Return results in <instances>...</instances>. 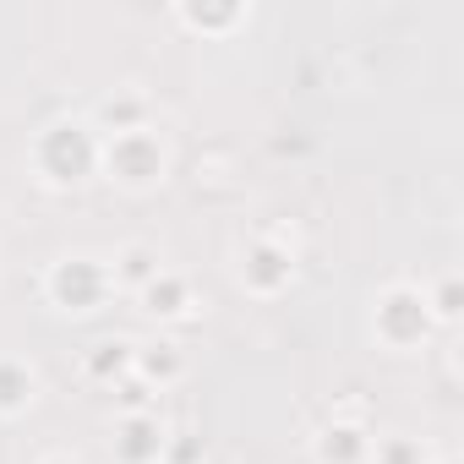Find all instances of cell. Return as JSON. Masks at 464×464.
<instances>
[{
    "instance_id": "11",
    "label": "cell",
    "mask_w": 464,
    "mask_h": 464,
    "mask_svg": "<svg viewBox=\"0 0 464 464\" xmlns=\"http://www.w3.org/2000/svg\"><path fill=\"white\" fill-rule=\"evenodd\" d=\"M126 279H153V257L148 252H131L126 257Z\"/></svg>"
},
{
    "instance_id": "8",
    "label": "cell",
    "mask_w": 464,
    "mask_h": 464,
    "mask_svg": "<svg viewBox=\"0 0 464 464\" xmlns=\"http://www.w3.org/2000/svg\"><path fill=\"white\" fill-rule=\"evenodd\" d=\"M180 295H186V290H180L175 279H153V285H148V301H153V312H180Z\"/></svg>"
},
{
    "instance_id": "5",
    "label": "cell",
    "mask_w": 464,
    "mask_h": 464,
    "mask_svg": "<svg viewBox=\"0 0 464 464\" xmlns=\"http://www.w3.org/2000/svg\"><path fill=\"white\" fill-rule=\"evenodd\" d=\"M121 453H126L131 464H142V459H153V453H159V431H153L148 420H131V426L121 431Z\"/></svg>"
},
{
    "instance_id": "13",
    "label": "cell",
    "mask_w": 464,
    "mask_h": 464,
    "mask_svg": "<svg viewBox=\"0 0 464 464\" xmlns=\"http://www.w3.org/2000/svg\"><path fill=\"white\" fill-rule=\"evenodd\" d=\"M388 464H410V448H393V453H388Z\"/></svg>"
},
{
    "instance_id": "7",
    "label": "cell",
    "mask_w": 464,
    "mask_h": 464,
    "mask_svg": "<svg viewBox=\"0 0 464 464\" xmlns=\"http://www.w3.org/2000/svg\"><path fill=\"white\" fill-rule=\"evenodd\" d=\"M28 399V372H17V366H0V404H23Z\"/></svg>"
},
{
    "instance_id": "2",
    "label": "cell",
    "mask_w": 464,
    "mask_h": 464,
    "mask_svg": "<svg viewBox=\"0 0 464 464\" xmlns=\"http://www.w3.org/2000/svg\"><path fill=\"white\" fill-rule=\"evenodd\" d=\"M110 164H115V175H126V180H148V175H159V142L142 137V131H126V137L115 142Z\"/></svg>"
},
{
    "instance_id": "3",
    "label": "cell",
    "mask_w": 464,
    "mask_h": 464,
    "mask_svg": "<svg viewBox=\"0 0 464 464\" xmlns=\"http://www.w3.org/2000/svg\"><path fill=\"white\" fill-rule=\"evenodd\" d=\"M99 290H104V279H99L93 263H61V274H55V295H61L66 306H93Z\"/></svg>"
},
{
    "instance_id": "1",
    "label": "cell",
    "mask_w": 464,
    "mask_h": 464,
    "mask_svg": "<svg viewBox=\"0 0 464 464\" xmlns=\"http://www.w3.org/2000/svg\"><path fill=\"white\" fill-rule=\"evenodd\" d=\"M88 164H93L88 131H77V126H55V131L44 137V169H50V175H61V180H77Z\"/></svg>"
},
{
    "instance_id": "12",
    "label": "cell",
    "mask_w": 464,
    "mask_h": 464,
    "mask_svg": "<svg viewBox=\"0 0 464 464\" xmlns=\"http://www.w3.org/2000/svg\"><path fill=\"white\" fill-rule=\"evenodd\" d=\"M148 372H153V377H169V372H175V355H169V350H153V355H148Z\"/></svg>"
},
{
    "instance_id": "6",
    "label": "cell",
    "mask_w": 464,
    "mask_h": 464,
    "mask_svg": "<svg viewBox=\"0 0 464 464\" xmlns=\"http://www.w3.org/2000/svg\"><path fill=\"white\" fill-rule=\"evenodd\" d=\"M323 453H328V459H339V464H350V459L361 453V431L334 426V431H328V442H323Z\"/></svg>"
},
{
    "instance_id": "9",
    "label": "cell",
    "mask_w": 464,
    "mask_h": 464,
    "mask_svg": "<svg viewBox=\"0 0 464 464\" xmlns=\"http://www.w3.org/2000/svg\"><path fill=\"white\" fill-rule=\"evenodd\" d=\"M279 274H285L279 252H268V246H263V252H252V279H257V285H274Z\"/></svg>"
},
{
    "instance_id": "4",
    "label": "cell",
    "mask_w": 464,
    "mask_h": 464,
    "mask_svg": "<svg viewBox=\"0 0 464 464\" xmlns=\"http://www.w3.org/2000/svg\"><path fill=\"white\" fill-rule=\"evenodd\" d=\"M377 317H382V334L388 339H420V328H426V312H420L415 295H388Z\"/></svg>"
},
{
    "instance_id": "10",
    "label": "cell",
    "mask_w": 464,
    "mask_h": 464,
    "mask_svg": "<svg viewBox=\"0 0 464 464\" xmlns=\"http://www.w3.org/2000/svg\"><path fill=\"white\" fill-rule=\"evenodd\" d=\"M121 361H126V344H99L93 372H99V377H104V372H121Z\"/></svg>"
}]
</instances>
